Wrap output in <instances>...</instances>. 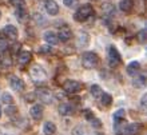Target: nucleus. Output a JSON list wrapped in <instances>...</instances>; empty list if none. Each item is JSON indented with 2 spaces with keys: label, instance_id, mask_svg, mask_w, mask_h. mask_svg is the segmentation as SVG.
<instances>
[{
  "label": "nucleus",
  "instance_id": "obj_1",
  "mask_svg": "<svg viewBox=\"0 0 147 135\" xmlns=\"http://www.w3.org/2000/svg\"><path fill=\"white\" fill-rule=\"evenodd\" d=\"M30 74H31L32 80L35 82L36 84L42 86V84H46L47 83V74H46V71H44L40 66H38V64H35V66L31 67Z\"/></svg>",
  "mask_w": 147,
  "mask_h": 135
},
{
  "label": "nucleus",
  "instance_id": "obj_2",
  "mask_svg": "<svg viewBox=\"0 0 147 135\" xmlns=\"http://www.w3.org/2000/svg\"><path fill=\"white\" fill-rule=\"evenodd\" d=\"M92 14H94L92 5H90V4H83V5H80V7L76 9L75 15H74V19L76 20V22H79V23H82V22H86Z\"/></svg>",
  "mask_w": 147,
  "mask_h": 135
},
{
  "label": "nucleus",
  "instance_id": "obj_3",
  "mask_svg": "<svg viewBox=\"0 0 147 135\" xmlns=\"http://www.w3.org/2000/svg\"><path fill=\"white\" fill-rule=\"evenodd\" d=\"M98 62H99V56H98L95 52H91V51H87L82 55V66L87 70H92L96 67Z\"/></svg>",
  "mask_w": 147,
  "mask_h": 135
},
{
  "label": "nucleus",
  "instance_id": "obj_4",
  "mask_svg": "<svg viewBox=\"0 0 147 135\" xmlns=\"http://www.w3.org/2000/svg\"><path fill=\"white\" fill-rule=\"evenodd\" d=\"M107 58H109V64L111 68H115L122 63V58H120L119 51L116 50L114 46H110L107 50Z\"/></svg>",
  "mask_w": 147,
  "mask_h": 135
},
{
  "label": "nucleus",
  "instance_id": "obj_5",
  "mask_svg": "<svg viewBox=\"0 0 147 135\" xmlns=\"http://www.w3.org/2000/svg\"><path fill=\"white\" fill-rule=\"evenodd\" d=\"M82 88H83V84H82L80 82L74 80V79H68V80H66L63 83V90H64V92L71 94V95L79 92Z\"/></svg>",
  "mask_w": 147,
  "mask_h": 135
},
{
  "label": "nucleus",
  "instance_id": "obj_6",
  "mask_svg": "<svg viewBox=\"0 0 147 135\" xmlns=\"http://www.w3.org/2000/svg\"><path fill=\"white\" fill-rule=\"evenodd\" d=\"M36 97L40 102L46 104H51L54 102V95L48 88H39L36 90Z\"/></svg>",
  "mask_w": 147,
  "mask_h": 135
},
{
  "label": "nucleus",
  "instance_id": "obj_7",
  "mask_svg": "<svg viewBox=\"0 0 147 135\" xmlns=\"http://www.w3.org/2000/svg\"><path fill=\"white\" fill-rule=\"evenodd\" d=\"M140 130V124L139 123H128L126 124L122 130L118 131L119 135H136Z\"/></svg>",
  "mask_w": 147,
  "mask_h": 135
},
{
  "label": "nucleus",
  "instance_id": "obj_8",
  "mask_svg": "<svg viewBox=\"0 0 147 135\" xmlns=\"http://www.w3.org/2000/svg\"><path fill=\"white\" fill-rule=\"evenodd\" d=\"M44 8H46L47 14L51 16L58 15L59 12V5L55 0H44Z\"/></svg>",
  "mask_w": 147,
  "mask_h": 135
},
{
  "label": "nucleus",
  "instance_id": "obj_9",
  "mask_svg": "<svg viewBox=\"0 0 147 135\" xmlns=\"http://www.w3.org/2000/svg\"><path fill=\"white\" fill-rule=\"evenodd\" d=\"M3 34L5 35V38L11 39V40H16V39H18V35H19V31H18V28H16L15 26L7 24V26L3 28Z\"/></svg>",
  "mask_w": 147,
  "mask_h": 135
},
{
  "label": "nucleus",
  "instance_id": "obj_10",
  "mask_svg": "<svg viewBox=\"0 0 147 135\" xmlns=\"http://www.w3.org/2000/svg\"><path fill=\"white\" fill-rule=\"evenodd\" d=\"M90 43V35L84 31H80L78 34L76 38V47L78 48H84V47L88 46Z\"/></svg>",
  "mask_w": 147,
  "mask_h": 135
},
{
  "label": "nucleus",
  "instance_id": "obj_11",
  "mask_svg": "<svg viewBox=\"0 0 147 135\" xmlns=\"http://www.w3.org/2000/svg\"><path fill=\"white\" fill-rule=\"evenodd\" d=\"M43 112H44V108L42 104H34L30 110V115L32 116V119L40 120L43 118Z\"/></svg>",
  "mask_w": 147,
  "mask_h": 135
},
{
  "label": "nucleus",
  "instance_id": "obj_12",
  "mask_svg": "<svg viewBox=\"0 0 147 135\" xmlns=\"http://www.w3.org/2000/svg\"><path fill=\"white\" fill-rule=\"evenodd\" d=\"M9 86H11V88L13 90V91H23L24 87H26V86H24V82L18 76H11V79H9Z\"/></svg>",
  "mask_w": 147,
  "mask_h": 135
},
{
  "label": "nucleus",
  "instance_id": "obj_13",
  "mask_svg": "<svg viewBox=\"0 0 147 135\" xmlns=\"http://www.w3.org/2000/svg\"><path fill=\"white\" fill-rule=\"evenodd\" d=\"M43 39L46 40V43L48 46H54V44H56L59 42L58 36H56V34L54 31H46L43 34Z\"/></svg>",
  "mask_w": 147,
  "mask_h": 135
},
{
  "label": "nucleus",
  "instance_id": "obj_14",
  "mask_svg": "<svg viewBox=\"0 0 147 135\" xmlns=\"http://www.w3.org/2000/svg\"><path fill=\"white\" fill-rule=\"evenodd\" d=\"M71 30L68 27H62L60 30H59V32L56 34V36H58V40H60V42H67L68 39L71 38Z\"/></svg>",
  "mask_w": 147,
  "mask_h": 135
},
{
  "label": "nucleus",
  "instance_id": "obj_15",
  "mask_svg": "<svg viewBox=\"0 0 147 135\" xmlns=\"http://www.w3.org/2000/svg\"><path fill=\"white\" fill-rule=\"evenodd\" d=\"M31 59H32V54L30 51H22L19 54V56H18V62L22 66H26V64H28L31 62Z\"/></svg>",
  "mask_w": 147,
  "mask_h": 135
},
{
  "label": "nucleus",
  "instance_id": "obj_16",
  "mask_svg": "<svg viewBox=\"0 0 147 135\" xmlns=\"http://www.w3.org/2000/svg\"><path fill=\"white\" fill-rule=\"evenodd\" d=\"M12 66V58L11 55L4 52L1 56H0V67L1 68H9Z\"/></svg>",
  "mask_w": 147,
  "mask_h": 135
},
{
  "label": "nucleus",
  "instance_id": "obj_17",
  "mask_svg": "<svg viewBox=\"0 0 147 135\" xmlns=\"http://www.w3.org/2000/svg\"><path fill=\"white\" fill-rule=\"evenodd\" d=\"M59 114L63 116H67V115H71V114H74V107L71 106V104L68 103H63L59 106Z\"/></svg>",
  "mask_w": 147,
  "mask_h": 135
},
{
  "label": "nucleus",
  "instance_id": "obj_18",
  "mask_svg": "<svg viewBox=\"0 0 147 135\" xmlns=\"http://www.w3.org/2000/svg\"><path fill=\"white\" fill-rule=\"evenodd\" d=\"M124 118H126V111H124L123 108H119V110L115 111L114 115H112V120H114L115 124H119L120 122H123Z\"/></svg>",
  "mask_w": 147,
  "mask_h": 135
},
{
  "label": "nucleus",
  "instance_id": "obj_19",
  "mask_svg": "<svg viewBox=\"0 0 147 135\" xmlns=\"http://www.w3.org/2000/svg\"><path fill=\"white\" fill-rule=\"evenodd\" d=\"M56 131V126L54 122H46L43 126V134L44 135H54Z\"/></svg>",
  "mask_w": 147,
  "mask_h": 135
},
{
  "label": "nucleus",
  "instance_id": "obj_20",
  "mask_svg": "<svg viewBox=\"0 0 147 135\" xmlns=\"http://www.w3.org/2000/svg\"><path fill=\"white\" fill-rule=\"evenodd\" d=\"M119 8L123 12H131L134 8V1L132 0H120Z\"/></svg>",
  "mask_w": 147,
  "mask_h": 135
},
{
  "label": "nucleus",
  "instance_id": "obj_21",
  "mask_svg": "<svg viewBox=\"0 0 147 135\" xmlns=\"http://www.w3.org/2000/svg\"><path fill=\"white\" fill-rule=\"evenodd\" d=\"M139 70H140L139 62H131L127 66V74L128 75H131V76H135L136 74L139 72Z\"/></svg>",
  "mask_w": 147,
  "mask_h": 135
},
{
  "label": "nucleus",
  "instance_id": "obj_22",
  "mask_svg": "<svg viewBox=\"0 0 147 135\" xmlns=\"http://www.w3.org/2000/svg\"><path fill=\"white\" fill-rule=\"evenodd\" d=\"M16 19L19 20V22H22V23H24L26 20H28L27 9H26V8H24V9H16Z\"/></svg>",
  "mask_w": 147,
  "mask_h": 135
},
{
  "label": "nucleus",
  "instance_id": "obj_23",
  "mask_svg": "<svg viewBox=\"0 0 147 135\" xmlns=\"http://www.w3.org/2000/svg\"><path fill=\"white\" fill-rule=\"evenodd\" d=\"M74 135H91V132L88 131V128L84 127V126H78L72 130Z\"/></svg>",
  "mask_w": 147,
  "mask_h": 135
},
{
  "label": "nucleus",
  "instance_id": "obj_24",
  "mask_svg": "<svg viewBox=\"0 0 147 135\" xmlns=\"http://www.w3.org/2000/svg\"><path fill=\"white\" fill-rule=\"evenodd\" d=\"M100 102H102V104H103L105 107H109L110 104L112 103V97L110 95V94L103 92V94L100 95Z\"/></svg>",
  "mask_w": 147,
  "mask_h": 135
},
{
  "label": "nucleus",
  "instance_id": "obj_25",
  "mask_svg": "<svg viewBox=\"0 0 147 135\" xmlns=\"http://www.w3.org/2000/svg\"><path fill=\"white\" fill-rule=\"evenodd\" d=\"M90 92H91V95L92 97H95V98H99L103 94V91H102V88L99 87L98 84H94V86H91V88H90Z\"/></svg>",
  "mask_w": 147,
  "mask_h": 135
},
{
  "label": "nucleus",
  "instance_id": "obj_26",
  "mask_svg": "<svg viewBox=\"0 0 147 135\" xmlns=\"http://www.w3.org/2000/svg\"><path fill=\"white\" fill-rule=\"evenodd\" d=\"M144 83H146V76L144 75H139L132 82V84L135 86V87H142V86H144Z\"/></svg>",
  "mask_w": 147,
  "mask_h": 135
},
{
  "label": "nucleus",
  "instance_id": "obj_27",
  "mask_svg": "<svg viewBox=\"0 0 147 135\" xmlns=\"http://www.w3.org/2000/svg\"><path fill=\"white\" fill-rule=\"evenodd\" d=\"M11 4L16 9H24L26 8V1L24 0H11Z\"/></svg>",
  "mask_w": 147,
  "mask_h": 135
},
{
  "label": "nucleus",
  "instance_id": "obj_28",
  "mask_svg": "<svg viewBox=\"0 0 147 135\" xmlns=\"http://www.w3.org/2000/svg\"><path fill=\"white\" fill-rule=\"evenodd\" d=\"M1 102H3V103H5L7 106H9V104H12V102H13V98H12L11 94L4 92L3 95H1Z\"/></svg>",
  "mask_w": 147,
  "mask_h": 135
},
{
  "label": "nucleus",
  "instance_id": "obj_29",
  "mask_svg": "<svg viewBox=\"0 0 147 135\" xmlns=\"http://www.w3.org/2000/svg\"><path fill=\"white\" fill-rule=\"evenodd\" d=\"M16 112H18V108H16L13 104H9V106L5 107V114H7L8 116H13Z\"/></svg>",
  "mask_w": 147,
  "mask_h": 135
},
{
  "label": "nucleus",
  "instance_id": "obj_30",
  "mask_svg": "<svg viewBox=\"0 0 147 135\" xmlns=\"http://www.w3.org/2000/svg\"><path fill=\"white\" fill-rule=\"evenodd\" d=\"M146 36H147V32H146V28L140 30L138 34H136V38H138V42L140 43H144L146 42Z\"/></svg>",
  "mask_w": 147,
  "mask_h": 135
},
{
  "label": "nucleus",
  "instance_id": "obj_31",
  "mask_svg": "<svg viewBox=\"0 0 147 135\" xmlns=\"http://www.w3.org/2000/svg\"><path fill=\"white\" fill-rule=\"evenodd\" d=\"M90 120V123H91V126H92L94 128H100L102 127V122H100V119H98V118H95V116H92L91 119H88Z\"/></svg>",
  "mask_w": 147,
  "mask_h": 135
},
{
  "label": "nucleus",
  "instance_id": "obj_32",
  "mask_svg": "<svg viewBox=\"0 0 147 135\" xmlns=\"http://www.w3.org/2000/svg\"><path fill=\"white\" fill-rule=\"evenodd\" d=\"M63 3L68 8H75L78 5V0H63Z\"/></svg>",
  "mask_w": 147,
  "mask_h": 135
},
{
  "label": "nucleus",
  "instance_id": "obj_33",
  "mask_svg": "<svg viewBox=\"0 0 147 135\" xmlns=\"http://www.w3.org/2000/svg\"><path fill=\"white\" fill-rule=\"evenodd\" d=\"M8 47V43H7V39L4 38H0V51H5Z\"/></svg>",
  "mask_w": 147,
  "mask_h": 135
},
{
  "label": "nucleus",
  "instance_id": "obj_34",
  "mask_svg": "<svg viewBox=\"0 0 147 135\" xmlns=\"http://www.w3.org/2000/svg\"><path fill=\"white\" fill-rule=\"evenodd\" d=\"M51 47L50 46H42L40 48H39V52L40 54H51Z\"/></svg>",
  "mask_w": 147,
  "mask_h": 135
},
{
  "label": "nucleus",
  "instance_id": "obj_35",
  "mask_svg": "<svg viewBox=\"0 0 147 135\" xmlns=\"http://www.w3.org/2000/svg\"><path fill=\"white\" fill-rule=\"evenodd\" d=\"M34 19H35L36 23H46V20H44L42 14H35V15H34Z\"/></svg>",
  "mask_w": 147,
  "mask_h": 135
},
{
  "label": "nucleus",
  "instance_id": "obj_36",
  "mask_svg": "<svg viewBox=\"0 0 147 135\" xmlns=\"http://www.w3.org/2000/svg\"><path fill=\"white\" fill-rule=\"evenodd\" d=\"M146 101H147V97H146V94H144L143 97H142V99H140V106H142V107L146 106Z\"/></svg>",
  "mask_w": 147,
  "mask_h": 135
},
{
  "label": "nucleus",
  "instance_id": "obj_37",
  "mask_svg": "<svg viewBox=\"0 0 147 135\" xmlns=\"http://www.w3.org/2000/svg\"><path fill=\"white\" fill-rule=\"evenodd\" d=\"M0 115H1V108H0Z\"/></svg>",
  "mask_w": 147,
  "mask_h": 135
},
{
  "label": "nucleus",
  "instance_id": "obj_38",
  "mask_svg": "<svg viewBox=\"0 0 147 135\" xmlns=\"http://www.w3.org/2000/svg\"><path fill=\"white\" fill-rule=\"evenodd\" d=\"M3 135H11V134H3Z\"/></svg>",
  "mask_w": 147,
  "mask_h": 135
},
{
  "label": "nucleus",
  "instance_id": "obj_39",
  "mask_svg": "<svg viewBox=\"0 0 147 135\" xmlns=\"http://www.w3.org/2000/svg\"><path fill=\"white\" fill-rule=\"evenodd\" d=\"M99 135H102V134H99Z\"/></svg>",
  "mask_w": 147,
  "mask_h": 135
}]
</instances>
